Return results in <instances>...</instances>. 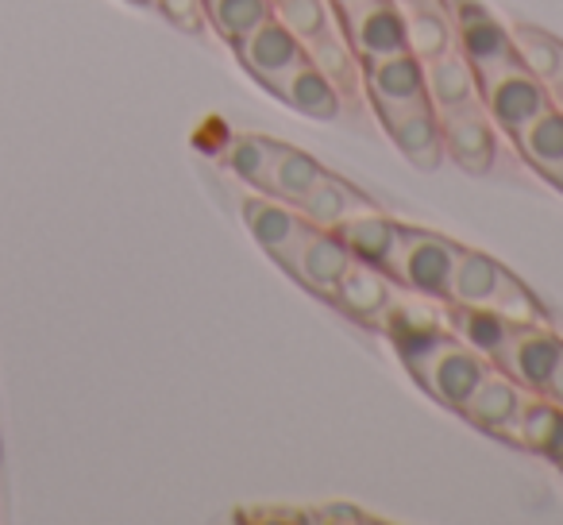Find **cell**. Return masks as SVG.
Returning <instances> with one entry per match:
<instances>
[{"label": "cell", "instance_id": "74e56055", "mask_svg": "<svg viewBox=\"0 0 563 525\" xmlns=\"http://www.w3.org/2000/svg\"><path fill=\"white\" fill-rule=\"evenodd\" d=\"M555 186H560V189H563V174H560V178H555Z\"/></svg>", "mask_w": 563, "mask_h": 525}, {"label": "cell", "instance_id": "3957f363", "mask_svg": "<svg viewBox=\"0 0 563 525\" xmlns=\"http://www.w3.org/2000/svg\"><path fill=\"white\" fill-rule=\"evenodd\" d=\"M340 28H344L347 43L360 55V63H375V58L406 55L409 32H406V12L390 0H355L347 9H336Z\"/></svg>", "mask_w": 563, "mask_h": 525}, {"label": "cell", "instance_id": "5bb4252c", "mask_svg": "<svg viewBox=\"0 0 563 525\" xmlns=\"http://www.w3.org/2000/svg\"><path fill=\"white\" fill-rule=\"evenodd\" d=\"M525 394H529V391H521V386H517L506 371L490 368L483 383L475 386V394L463 402L460 414L467 417L471 425H478V429L498 433V437H509V433H514L517 414H521Z\"/></svg>", "mask_w": 563, "mask_h": 525}, {"label": "cell", "instance_id": "ffe728a7", "mask_svg": "<svg viewBox=\"0 0 563 525\" xmlns=\"http://www.w3.org/2000/svg\"><path fill=\"white\" fill-rule=\"evenodd\" d=\"M274 97L286 101L294 112H301V117H309V120H336L340 109H344V97L336 94V86H332L309 58L290 74V78L282 81V89Z\"/></svg>", "mask_w": 563, "mask_h": 525}, {"label": "cell", "instance_id": "ba28073f", "mask_svg": "<svg viewBox=\"0 0 563 525\" xmlns=\"http://www.w3.org/2000/svg\"><path fill=\"white\" fill-rule=\"evenodd\" d=\"M448 9H452V24H455V51L475 70L517 58L514 35L494 20V12H486L475 0H448Z\"/></svg>", "mask_w": 563, "mask_h": 525}, {"label": "cell", "instance_id": "f1b7e54d", "mask_svg": "<svg viewBox=\"0 0 563 525\" xmlns=\"http://www.w3.org/2000/svg\"><path fill=\"white\" fill-rule=\"evenodd\" d=\"M274 20H278L282 28H290L301 43L340 28L336 4H332V0H274Z\"/></svg>", "mask_w": 563, "mask_h": 525}, {"label": "cell", "instance_id": "7a4b0ae2", "mask_svg": "<svg viewBox=\"0 0 563 525\" xmlns=\"http://www.w3.org/2000/svg\"><path fill=\"white\" fill-rule=\"evenodd\" d=\"M455 255H460V243L424 232V228H401V240L394 248L386 275L394 278V286L413 291L417 298H444Z\"/></svg>", "mask_w": 563, "mask_h": 525}, {"label": "cell", "instance_id": "8992f818", "mask_svg": "<svg viewBox=\"0 0 563 525\" xmlns=\"http://www.w3.org/2000/svg\"><path fill=\"white\" fill-rule=\"evenodd\" d=\"M363 89H367L371 105H375L378 120L406 112L413 105H429V89H424V63L417 55H390L363 63Z\"/></svg>", "mask_w": 563, "mask_h": 525}, {"label": "cell", "instance_id": "52a82bcc", "mask_svg": "<svg viewBox=\"0 0 563 525\" xmlns=\"http://www.w3.org/2000/svg\"><path fill=\"white\" fill-rule=\"evenodd\" d=\"M563 356V340L555 332H548L544 325H521L514 329V337L501 344V352L494 356L498 371H506L521 391L540 394L548 383V375L555 371Z\"/></svg>", "mask_w": 563, "mask_h": 525}, {"label": "cell", "instance_id": "d6986e66", "mask_svg": "<svg viewBox=\"0 0 563 525\" xmlns=\"http://www.w3.org/2000/svg\"><path fill=\"white\" fill-rule=\"evenodd\" d=\"M367 209H375V205L355 186H347L344 178H336V174H329V171H324L321 178L313 182V189L298 201V212L317 228H336V225H344L347 217L367 212Z\"/></svg>", "mask_w": 563, "mask_h": 525}, {"label": "cell", "instance_id": "4fadbf2b", "mask_svg": "<svg viewBox=\"0 0 563 525\" xmlns=\"http://www.w3.org/2000/svg\"><path fill=\"white\" fill-rule=\"evenodd\" d=\"M386 135L394 140V147L421 171H437L444 163V140H440V112L432 105H413L406 112L383 117Z\"/></svg>", "mask_w": 563, "mask_h": 525}, {"label": "cell", "instance_id": "83f0119b", "mask_svg": "<svg viewBox=\"0 0 563 525\" xmlns=\"http://www.w3.org/2000/svg\"><path fill=\"white\" fill-rule=\"evenodd\" d=\"M514 51L517 58H521V66L532 74V78H540L544 86H552L555 78L563 74V43L555 40V35L540 32V28H514Z\"/></svg>", "mask_w": 563, "mask_h": 525}, {"label": "cell", "instance_id": "e0dca14e", "mask_svg": "<svg viewBox=\"0 0 563 525\" xmlns=\"http://www.w3.org/2000/svg\"><path fill=\"white\" fill-rule=\"evenodd\" d=\"M424 89H429V105L444 117V112L467 109L478 101V78L475 66L460 55V51H448L440 58L424 63Z\"/></svg>", "mask_w": 563, "mask_h": 525}, {"label": "cell", "instance_id": "7c38bea8", "mask_svg": "<svg viewBox=\"0 0 563 525\" xmlns=\"http://www.w3.org/2000/svg\"><path fill=\"white\" fill-rule=\"evenodd\" d=\"M332 302H336L340 314H347L352 321L383 325L386 309L394 306V278L386 275V271L355 259L352 267L344 271V278L336 283V291H332Z\"/></svg>", "mask_w": 563, "mask_h": 525}, {"label": "cell", "instance_id": "e575fe53", "mask_svg": "<svg viewBox=\"0 0 563 525\" xmlns=\"http://www.w3.org/2000/svg\"><path fill=\"white\" fill-rule=\"evenodd\" d=\"M390 4H398V9L406 12V9H413V4H421V0H390Z\"/></svg>", "mask_w": 563, "mask_h": 525}, {"label": "cell", "instance_id": "cb8c5ba5", "mask_svg": "<svg viewBox=\"0 0 563 525\" xmlns=\"http://www.w3.org/2000/svg\"><path fill=\"white\" fill-rule=\"evenodd\" d=\"M306 58L317 66V70L324 74V78L336 86L340 97H355L363 86V63L360 55L352 51V43H347L344 28H336V32H324L317 35V40L306 43Z\"/></svg>", "mask_w": 563, "mask_h": 525}, {"label": "cell", "instance_id": "30bf717a", "mask_svg": "<svg viewBox=\"0 0 563 525\" xmlns=\"http://www.w3.org/2000/svg\"><path fill=\"white\" fill-rule=\"evenodd\" d=\"M383 325L409 371H417L429 356H437L440 348L452 340L448 337V325L440 321L437 309L421 306V302H394V306L386 309Z\"/></svg>", "mask_w": 563, "mask_h": 525}, {"label": "cell", "instance_id": "484cf974", "mask_svg": "<svg viewBox=\"0 0 563 525\" xmlns=\"http://www.w3.org/2000/svg\"><path fill=\"white\" fill-rule=\"evenodd\" d=\"M498 275H501V267L490 255L460 248L444 298L452 302V306H486L490 294H494V286H498Z\"/></svg>", "mask_w": 563, "mask_h": 525}, {"label": "cell", "instance_id": "f546056e", "mask_svg": "<svg viewBox=\"0 0 563 525\" xmlns=\"http://www.w3.org/2000/svg\"><path fill=\"white\" fill-rule=\"evenodd\" d=\"M274 147H278V143L266 140V135H235V140L228 143V171H232L240 182H247V186L263 189Z\"/></svg>", "mask_w": 563, "mask_h": 525}, {"label": "cell", "instance_id": "5b68a950", "mask_svg": "<svg viewBox=\"0 0 563 525\" xmlns=\"http://www.w3.org/2000/svg\"><path fill=\"white\" fill-rule=\"evenodd\" d=\"M486 371H490V360L452 337L437 356H429L413 375L437 402H444V406H452V409H463V402L475 394V386L486 379Z\"/></svg>", "mask_w": 563, "mask_h": 525}, {"label": "cell", "instance_id": "d6a6232c", "mask_svg": "<svg viewBox=\"0 0 563 525\" xmlns=\"http://www.w3.org/2000/svg\"><path fill=\"white\" fill-rule=\"evenodd\" d=\"M544 398H552L555 406H563V356H560V363H555V371L548 375V383H544Z\"/></svg>", "mask_w": 563, "mask_h": 525}, {"label": "cell", "instance_id": "4dcf8cb0", "mask_svg": "<svg viewBox=\"0 0 563 525\" xmlns=\"http://www.w3.org/2000/svg\"><path fill=\"white\" fill-rule=\"evenodd\" d=\"M486 306H490L498 317H506L509 325H517V329H521V325H544V314H540L537 298H532V294L525 291V283H517L509 271L498 275V286H494Z\"/></svg>", "mask_w": 563, "mask_h": 525}, {"label": "cell", "instance_id": "8d00e7d4", "mask_svg": "<svg viewBox=\"0 0 563 525\" xmlns=\"http://www.w3.org/2000/svg\"><path fill=\"white\" fill-rule=\"evenodd\" d=\"M128 4H151V0H128Z\"/></svg>", "mask_w": 563, "mask_h": 525}, {"label": "cell", "instance_id": "836d02e7", "mask_svg": "<svg viewBox=\"0 0 563 525\" xmlns=\"http://www.w3.org/2000/svg\"><path fill=\"white\" fill-rule=\"evenodd\" d=\"M548 97H552V105H555V109H563V74L552 81V86H548Z\"/></svg>", "mask_w": 563, "mask_h": 525}, {"label": "cell", "instance_id": "277c9868", "mask_svg": "<svg viewBox=\"0 0 563 525\" xmlns=\"http://www.w3.org/2000/svg\"><path fill=\"white\" fill-rule=\"evenodd\" d=\"M235 55H240L243 70H247L258 86L278 94L282 81L306 63V43H301L290 28H282L278 20L271 17V20H263L255 32H247L235 43Z\"/></svg>", "mask_w": 563, "mask_h": 525}, {"label": "cell", "instance_id": "6da1fadb", "mask_svg": "<svg viewBox=\"0 0 563 525\" xmlns=\"http://www.w3.org/2000/svg\"><path fill=\"white\" fill-rule=\"evenodd\" d=\"M475 78H478V101H483L486 117L506 135L521 132L537 112H544L548 105H552L548 86L525 70L521 58H509V63L475 70Z\"/></svg>", "mask_w": 563, "mask_h": 525}, {"label": "cell", "instance_id": "8fae6325", "mask_svg": "<svg viewBox=\"0 0 563 525\" xmlns=\"http://www.w3.org/2000/svg\"><path fill=\"white\" fill-rule=\"evenodd\" d=\"M355 259L352 251H347V243L340 240L332 228H317L306 236V243H301V251L294 255V263L286 271H290L294 278H298L306 291L321 294V298H332V291H336V283L344 278V271L352 267Z\"/></svg>", "mask_w": 563, "mask_h": 525}, {"label": "cell", "instance_id": "ac0fdd59", "mask_svg": "<svg viewBox=\"0 0 563 525\" xmlns=\"http://www.w3.org/2000/svg\"><path fill=\"white\" fill-rule=\"evenodd\" d=\"M243 225H247L251 240L274 259L309 220L298 212V205H286L278 197H247L243 201Z\"/></svg>", "mask_w": 563, "mask_h": 525}, {"label": "cell", "instance_id": "d590c367", "mask_svg": "<svg viewBox=\"0 0 563 525\" xmlns=\"http://www.w3.org/2000/svg\"><path fill=\"white\" fill-rule=\"evenodd\" d=\"M332 4H336V9H347V4H355V0H332Z\"/></svg>", "mask_w": 563, "mask_h": 525}, {"label": "cell", "instance_id": "7402d4cb", "mask_svg": "<svg viewBox=\"0 0 563 525\" xmlns=\"http://www.w3.org/2000/svg\"><path fill=\"white\" fill-rule=\"evenodd\" d=\"M406 32H409V55H417L421 63L455 51V24L448 0H421V4L406 9Z\"/></svg>", "mask_w": 563, "mask_h": 525}, {"label": "cell", "instance_id": "44dd1931", "mask_svg": "<svg viewBox=\"0 0 563 525\" xmlns=\"http://www.w3.org/2000/svg\"><path fill=\"white\" fill-rule=\"evenodd\" d=\"M514 143L544 178L555 182L563 174V109L548 105L521 132H514Z\"/></svg>", "mask_w": 563, "mask_h": 525}, {"label": "cell", "instance_id": "4316f807", "mask_svg": "<svg viewBox=\"0 0 563 525\" xmlns=\"http://www.w3.org/2000/svg\"><path fill=\"white\" fill-rule=\"evenodd\" d=\"M271 17H274V0H205V20L232 47Z\"/></svg>", "mask_w": 563, "mask_h": 525}, {"label": "cell", "instance_id": "d4e9b609", "mask_svg": "<svg viewBox=\"0 0 563 525\" xmlns=\"http://www.w3.org/2000/svg\"><path fill=\"white\" fill-rule=\"evenodd\" d=\"M448 329H452L455 340H463V344L475 348L478 356L494 360V356L501 352V344L514 337L517 325H509L506 317H498L490 306H452Z\"/></svg>", "mask_w": 563, "mask_h": 525}, {"label": "cell", "instance_id": "9a60e30c", "mask_svg": "<svg viewBox=\"0 0 563 525\" xmlns=\"http://www.w3.org/2000/svg\"><path fill=\"white\" fill-rule=\"evenodd\" d=\"M509 440L563 468V406H555L544 394H525Z\"/></svg>", "mask_w": 563, "mask_h": 525}, {"label": "cell", "instance_id": "9c48e42d", "mask_svg": "<svg viewBox=\"0 0 563 525\" xmlns=\"http://www.w3.org/2000/svg\"><path fill=\"white\" fill-rule=\"evenodd\" d=\"M440 140L444 151L463 166L467 174H486L498 158V128L486 117L483 101L467 105L440 117Z\"/></svg>", "mask_w": 563, "mask_h": 525}, {"label": "cell", "instance_id": "2e32d148", "mask_svg": "<svg viewBox=\"0 0 563 525\" xmlns=\"http://www.w3.org/2000/svg\"><path fill=\"white\" fill-rule=\"evenodd\" d=\"M332 232L347 243L352 259L371 263V267H378V271L390 267V255H394V248H398V240H401V225H398V220H390V217H383L378 209L355 212V217H347L344 225H336Z\"/></svg>", "mask_w": 563, "mask_h": 525}, {"label": "cell", "instance_id": "603a6c76", "mask_svg": "<svg viewBox=\"0 0 563 525\" xmlns=\"http://www.w3.org/2000/svg\"><path fill=\"white\" fill-rule=\"evenodd\" d=\"M321 174H324V166L317 163L313 155L278 143V147H274V158H271V171H266L263 189H258V194L278 197V201H286V205H298L301 197L313 189V182L321 178Z\"/></svg>", "mask_w": 563, "mask_h": 525}, {"label": "cell", "instance_id": "1f68e13d", "mask_svg": "<svg viewBox=\"0 0 563 525\" xmlns=\"http://www.w3.org/2000/svg\"><path fill=\"white\" fill-rule=\"evenodd\" d=\"M151 4H155L158 17L178 28V32L197 35L205 28V0H151Z\"/></svg>", "mask_w": 563, "mask_h": 525}]
</instances>
